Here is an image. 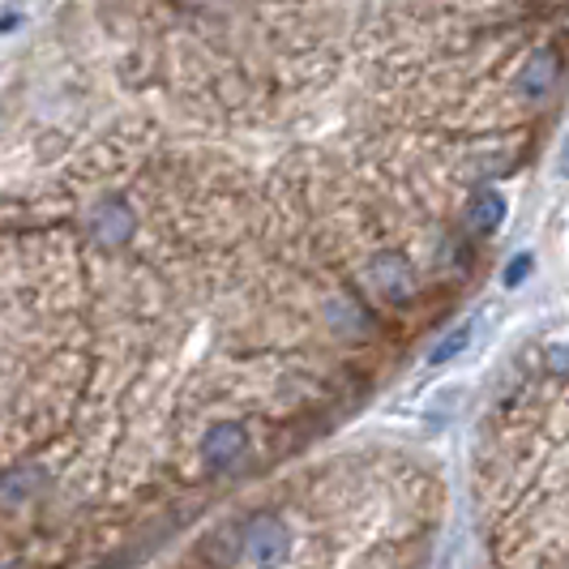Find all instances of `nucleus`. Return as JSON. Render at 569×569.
<instances>
[{
  "label": "nucleus",
  "instance_id": "obj_1",
  "mask_svg": "<svg viewBox=\"0 0 569 569\" xmlns=\"http://www.w3.org/2000/svg\"><path fill=\"white\" fill-rule=\"evenodd\" d=\"M365 274H369L372 291H377L386 305H395V309L411 305V300H416V291H420L416 266H411V261H407L402 253H395V249H386V253H372L369 266H365Z\"/></svg>",
  "mask_w": 569,
  "mask_h": 569
},
{
  "label": "nucleus",
  "instance_id": "obj_2",
  "mask_svg": "<svg viewBox=\"0 0 569 569\" xmlns=\"http://www.w3.org/2000/svg\"><path fill=\"white\" fill-rule=\"evenodd\" d=\"M287 552H291V536L274 513H253L244 522V557L257 569H283Z\"/></svg>",
  "mask_w": 569,
  "mask_h": 569
},
{
  "label": "nucleus",
  "instance_id": "obj_3",
  "mask_svg": "<svg viewBox=\"0 0 569 569\" xmlns=\"http://www.w3.org/2000/svg\"><path fill=\"white\" fill-rule=\"evenodd\" d=\"M198 455L214 476L236 471L249 458V432H244V425H236V420H219V425H210L201 432Z\"/></svg>",
  "mask_w": 569,
  "mask_h": 569
},
{
  "label": "nucleus",
  "instance_id": "obj_4",
  "mask_svg": "<svg viewBox=\"0 0 569 569\" xmlns=\"http://www.w3.org/2000/svg\"><path fill=\"white\" fill-rule=\"evenodd\" d=\"M133 231H138V214L124 198H103L86 219V236L99 249H124L133 240Z\"/></svg>",
  "mask_w": 569,
  "mask_h": 569
},
{
  "label": "nucleus",
  "instance_id": "obj_5",
  "mask_svg": "<svg viewBox=\"0 0 569 569\" xmlns=\"http://www.w3.org/2000/svg\"><path fill=\"white\" fill-rule=\"evenodd\" d=\"M561 86V52L552 43H540L536 52H527L518 78H513V90L527 99V103H543L552 99V90Z\"/></svg>",
  "mask_w": 569,
  "mask_h": 569
},
{
  "label": "nucleus",
  "instance_id": "obj_6",
  "mask_svg": "<svg viewBox=\"0 0 569 569\" xmlns=\"http://www.w3.org/2000/svg\"><path fill=\"white\" fill-rule=\"evenodd\" d=\"M321 313H326V326H330V335H339V339H365L372 330V317L365 313V305L356 300V296H347V291H335L326 305H321Z\"/></svg>",
  "mask_w": 569,
  "mask_h": 569
},
{
  "label": "nucleus",
  "instance_id": "obj_7",
  "mask_svg": "<svg viewBox=\"0 0 569 569\" xmlns=\"http://www.w3.org/2000/svg\"><path fill=\"white\" fill-rule=\"evenodd\" d=\"M240 552H244V527L240 522H219L198 543V557L210 569H231L240 561Z\"/></svg>",
  "mask_w": 569,
  "mask_h": 569
},
{
  "label": "nucleus",
  "instance_id": "obj_8",
  "mask_svg": "<svg viewBox=\"0 0 569 569\" xmlns=\"http://www.w3.org/2000/svg\"><path fill=\"white\" fill-rule=\"evenodd\" d=\"M43 485H48V476L34 462H18V467L0 471V510H22L27 501L43 492Z\"/></svg>",
  "mask_w": 569,
  "mask_h": 569
},
{
  "label": "nucleus",
  "instance_id": "obj_9",
  "mask_svg": "<svg viewBox=\"0 0 569 569\" xmlns=\"http://www.w3.org/2000/svg\"><path fill=\"white\" fill-rule=\"evenodd\" d=\"M506 219V198L497 189H480L476 198L467 201V214H462V228L471 236H492Z\"/></svg>",
  "mask_w": 569,
  "mask_h": 569
},
{
  "label": "nucleus",
  "instance_id": "obj_10",
  "mask_svg": "<svg viewBox=\"0 0 569 569\" xmlns=\"http://www.w3.org/2000/svg\"><path fill=\"white\" fill-rule=\"evenodd\" d=\"M476 339V326L471 321H458L450 335H441V339L432 342V351H428V365H450L455 356H462L467 347Z\"/></svg>",
  "mask_w": 569,
  "mask_h": 569
},
{
  "label": "nucleus",
  "instance_id": "obj_11",
  "mask_svg": "<svg viewBox=\"0 0 569 569\" xmlns=\"http://www.w3.org/2000/svg\"><path fill=\"white\" fill-rule=\"evenodd\" d=\"M531 270H536V257H531V253H518V257L510 261V266H506L501 283H506V287H522L527 279H531Z\"/></svg>",
  "mask_w": 569,
  "mask_h": 569
},
{
  "label": "nucleus",
  "instance_id": "obj_12",
  "mask_svg": "<svg viewBox=\"0 0 569 569\" xmlns=\"http://www.w3.org/2000/svg\"><path fill=\"white\" fill-rule=\"evenodd\" d=\"M543 365H548V372H561V377H566L569 372V347H561V342H557V347H548Z\"/></svg>",
  "mask_w": 569,
  "mask_h": 569
},
{
  "label": "nucleus",
  "instance_id": "obj_13",
  "mask_svg": "<svg viewBox=\"0 0 569 569\" xmlns=\"http://www.w3.org/2000/svg\"><path fill=\"white\" fill-rule=\"evenodd\" d=\"M18 22H22L18 13H9V18H0V34H4V30H13V27H18Z\"/></svg>",
  "mask_w": 569,
  "mask_h": 569
},
{
  "label": "nucleus",
  "instance_id": "obj_14",
  "mask_svg": "<svg viewBox=\"0 0 569 569\" xmlns=\"http://www.w3.org/2000/svg\"><path fill=\"white\" fill-rule=\"evenodd\" d=\"M561 176H569V138H566V146H561Z\"/></svg>",
  "mask_w": 569,
  "mask_h": 569
},
{
  "label": "nucleus",
  "instance_id": "obj_15",
  "mask_svg": "<svg viewBox=\"0 0 569 569\" xmlns=\"http://www.w3.org/2000/svg\"><path fill=\"white\" fill-rule=\"evenodd\" d=\"M0 569H22V566H13V561H0Z\"/></svg>",
  "mask_w": 569,
  "mask_h": 569
}]
</instances>
